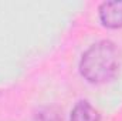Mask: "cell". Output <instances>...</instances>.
<instances>
[{
	"label": "cell",
	"mask_w": 122,
	"mask_h": 121,
	"mask_svg": "<svg viewBox=\"0 0 122 121\" xmlns=\"http://www.w3.org/2000/svg\"><path fill=\"white\" fill-rule=\"evenodd\" d=\"M119 70V51L109 40H101L82 54L80 73L91 84H104L112 80Z\"/></svg>",
	"instance_id": "obj_1"
},
{
	"label": "cell",
	"mask_w": 122,
	"mask_h": 121,
	"mask_svg": "<svg viewBox=\"0 0 122 121\" xmlns=\"http://www.w3.org/2000/svg\"><path fill=\"white\" fill-rule=\"evenodd\" d=\"M98 16L102 26L108 29L122 27V0L104 1L98 7Z\"/></svg>",
	"instance_id": "obj_2"
},
{
	"label": "cell",
	"mask_w": 122,
	"mask_h": 121,
	"mask_svg": "<svg viewBox=\"0 0 122 121\" xmlns=\"http://www.w3.org/2000/svg\"><path fill=\"white\" fill-rule=\"evenodd\" d=\"M99 120H101V114L88 101H78L74 105V108L71 111V117H70V121H99Z\"/></svg>",
	"instance_id": "obj_3"
},
{
	"label": "cell",
	"mask_w": 122,
	"mask_h": 121,
	"mask_svg": "<svg viewBox=\"0 0 122 121\" xmlns=\"http://www.w3.org/2000/svg\"><path fill=\"white\" fill-rule=\"evenodd\" d=\"M47 121H61V120H60V117H58V116H53V117H50Z\"/></svg>",
	"instance_id": "obj_4"
}]
</instances>
